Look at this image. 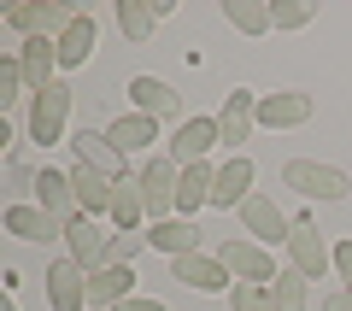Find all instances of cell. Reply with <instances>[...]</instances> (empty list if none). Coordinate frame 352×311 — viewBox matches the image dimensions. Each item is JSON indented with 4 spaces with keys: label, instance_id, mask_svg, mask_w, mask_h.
I'll list each match as a JSON object with an SVG mask.
<instances>
[{
    "label": "cell",
    "instance_id": "cell-2",
    "mask_svg": "<svg viewBox=\"0 0 352 311\" xmlns=\"http://www.w3.org/2000/svg\"><path fill=\"white\" fill-rule=\"evenodd\" d=\"M217 259H223V270L235 276V282H252V288H270L276 282V259H270V247H258V241H235L229 235L223 247H217Z\"/></svg>",
    "mask_w": 352,
    "mask_h": 311
},
{
    "label": "cell",
    "instance_id": "cell-12",
    "mask_svg": "<svg viewBox=\"0 0 352 311\" xmlns=\"http://www.w3.org/2000/svg\"><path fill=\"white\" fill-rule=\"evenodd\" d=\"M65 247H71V259L82 264L88 276H94V270H106V259H112V235L100 229V217H76V224H71V235H65Z\"/></svg>",
    "mask_w": 352,
    "mask_h": 311
},
{
    "label": "cell",
    "instance_id": "cell-3",
    "mask_svg": "<svg viewBox=\"0 0 352 311\" xmlns=\"http://www.w3.org/2000/svg\"><path fill=\"white\" fill-rule=\"evenodd\" d=\"M71 18H76V6H59V0H24V6H12L6 12V24L18 30V36H47V41H59L65 30H71Z\"/></svg>",
    "mask_w": 352,
    "mask_h": 311
},
{
    "label": "cell",
    "instance_id": "cell-10",
    "mask_svg": "<svg viewBox=\"0 0 352 311\" xmlns=\"http://www.w3.org/2000/svg\"><path fill=\"white\" fill-rule=\"evenodd\" d=\"M170 276H176V282H188V288H200V294H223V288H235V276L223 270L217 253H182V259H170Z\"/></svg>",
    "mask_w": 352,
    "mask_h": 311
},
{
    "label": "cell",
    "instance_id": "cell-30",
    "mask_svg": "<svg viewBox=\"0 0 352 311\" xmlns=\"http://www.w3.org/2000/svg\"><path fill=\"white\" fill-rule=\"evenodd\" d=\"M311 24V0H270V30H305Z\"/></svg>",
    "mask_w": 352,
    "mask_h": 311
},
{
    "label": "cell",
    "instance_id": "cell-34",
    "mask_svg": "<svg viewBox=\"0 0 352 311\" xmlns=\"http://www.w3.org/2000/svg\"><path fill=\"white\" fill-rule=\"evenodd\" d=\"M335 276L340 288H352V241H335Z\"/></svg>",
    "mask_w": 352,
    "mask_h": 311
},
{
    "label": "cell",
    "instance_id": "cell-13",
    "mask_svg": "<svg viewBox=\"0 0 352 311\" xmlns=\"http://www.w3.org/2000/svg\"><path fill=\"white\" fill-rule=\"evenodd\" d=\"M71 188H76V206H82V217H106V212H112L118 182H112L106 171H94V164L76 159V164H71Z\"/></svg>",
    "mask_w": 352,
    "mask_h": 311
},
{
    "label": "cell",
    "instance_id": "cell-21",
    "mask_svg": "<svg viewBox=\"0 0 352 311\" xmlns=\"http://www.w3.org/2000/svg\"><path fill=\"white\" fill-rule=\"evenodd\" d=\"M212 188H217V171L212 164H182V182H176V217H194L200 206H212Z\"/></svg>",
    "mask_w": 352,
    "mask_h": 311
},
{
    "label": "cell",
    "instance_id": "cell-27",
    "mask_svg": "<svg viewBox=\"0 0 352 311\" xmlns=\"http://www.w3.org/2000/svg\"><path fill=\"white\" fill-rule=\"evenodd\" d=\"M223 18L241 36H270V6L264 0H223Z\"/></svg>",
    "mask_w": 352,
    "mask_h": 311
},
{
    "label": "cell",
    "instance_id": "cell-23",
    "mask_svg": "<svg viewBox=\"0 0 352 311\" xmlns=\"http://www.w3.org/2000/svg\"><path fill=\"white\" fill-rule=\"evenodd\" d=\"M135 294V270L129 264H106V270L88 276V305H124Z\"/></svg>",
    "mask_w": 352,
    "mask_h": 311
},
{
    "label": "cell",
    "instance_id": "cell-29",
    "mask_svg": "<svg viewBox=\"0 0 352 311\" xmlns=\"http://www.w3.org/2000/svg\"><path fill=\"white\" fill-rule=\"evenodd\" d=\"M153 24H159V18H153V6H141V0H118V30H124L129 41H147Z\"/></svg>",
    "mask_w": 352,
    "mask_h": 311
},
{
    "label": "cell",
    "instance_id": "cell-32",
    "mask_svg": "<svg viewBox=\"0 0 352 311\" xmlns=\"http://www.w3.org/2000/svg\"><path fill=\"white\" fill-rule=\"evenodd\" d=\"M141 241H147V229H124V235H112V259H106V264H129L141 253Z\"/></svg>",
    "mask_w": 352,
    "mask_h": 311
},
{
    "label": "cell",
    "instance_id": "cell-14",
    "mask_svg": "<svg viewBox=\"0 0 352 311\" xmlns=\"http://www.w3.org/2000/svg\"><path fill=\"white\" fill-rule=\"evenodd\" d=\"M71 147H76V159H82V164L106 171L112 182H124V176H129V159L112 147V136H106V129H100V136H94V124H88V129H76V136H71Z\"/></svg>",
    "mask_w": 352,
    "mask_h": 311
},
{
    "label": "cell",
    "instance_id": "cell-36",
    "mask_svg": "<svg viewBox=\"0 0 352 311\" xmlns=\"http://www.w3.org/2000/svg\"><path fill=\"white\" fill-rule=\"evenodd\" d=\"M112 311H170V305H164V299H135V294H129L124 305H112Z\"/></svg>",
    "mask_w": 352,
    "mask_h": 311
},
{
    "label": "cell",
    "instance_id": "cell-18",
    "mask_svg": "<svg viewBox=\"0 0 352 311\" xmlns=\"http://www.w3.org/2000/svg\"><path fill=\"white\" fill-rule=\"evenodd\" d=\"M94 47H100V24H94V12H76L71 30L59 36V71L88 65V59H94Z\"/></svg>",
    "mask_w": 352,
    "mask_h": 311
},
{
    "label": "cell",
    "instance_id": "cell-4",
    "mask_svg": "<svg viewBox=\"0 0 352 311\" xmlns=\"http://www.w3.org/2000/svg\"><path fill=\"white\" fill-rule=\"evenodd\" d=\"M176 182H182V164L164 153V159L141 164V200H147V217H176Z\"/></svg>",
    "mask_w": 352,
    "mask_h": 311
},
{
    "label": "cell",
    "instance_id": "cell-31",
    "mask_svg": "<svg viewBox=\"0 0 352 311\" xmlns=\"http://www.w3.org/2000/svg\"><path fill=\"white\" fill-rule=\"evenodd\" d=\"M229 305H235V311H276V305H270V288H252V282L229 288Z\"/></svg>",
    "mask_w": 352,
    "mask_h": 311
},
{
    "label": "cell",
    "instance_id": "cell-9",
    "mask_svg": "<svg viewBox=\"0 0 352 311\" xmlns=\"http://www.w3.org/2000/svg\"><path fill=\"white\" fill-rule=\"evenodd\" d=\"M252 124H258V94L252 88H235L223 100V112H217V147H229V159H235V141H247Z\"/></svg>",
    "mask_w": 352,
    "mask_h": 311
},
{
    "label": "cell",
    "instance_id": "cell-1",
    "mask_svg": "<svg viewBox=\"0 0 352 311\" xmlns=\"http://www.w3.org/2000/svg\"><path fill=\"white\" fill-rule=\"evenodd\" d=\"M282 182L300 188L305 200H346V194H352L346 171H335V164H317V159H288V164H282Z\"/></svg>",
    "mask_w": 352,
    "mask_h": 311
},
{
    "label": "cell",
    "instance_id": "cell-7",
    "mask_svg": "<svg viewBox=\"0 0 352 311\" xmlns=\"http://www.w3.org/2000/svg\"><path fill=\"white\" fill-rule=\"evenodd\" d=\"M6 229H12L18 241H36V247L71 235V224H65V217H53L47 206H24V200H12V206H6Z\"/></svg>",
    "mask_w": 352,
    "mask_h": 311
},
{
    "label": "cell",
    "instance_id": "cell-11",
    "mask_svg": "<svg viewBox=\"0 0 352 311\" xmlns=\"http://www.w3.org/2000/svg\"><path fill=\"white\" fill-rule=\"evenodd\" d=\"M241 224H247V235L258 241V247H276V241H288V217H282L276 200H264V194H247L241 200Z\"/></svg>",
    "mask_w": 352,
    "mask_h": 311
},
{
    "label": "cell",
    "instance_id": "cell-17",
    "mask_svg": "<svg viewBox=\"0 0 352 311\" xmlns=\"http://www.w3.org/2000/svg\"><path fill=\"white\" fill-rule=\"evenodd\" d=\"M36 206H47L53 217H65V224H76L82 217V206H76V188H71V171H36Z\"/></svg>",
    "mask_w": 352,
    "mask_h": 311
},
{
    "label": "cell",
    "instance_id": "cell-15",
    "mask_svg": "<svg viewBox=\"0 0 352 311\" xmlns=\"http://www.w3.org/2000/svg\"><path fill=\"white\" fill-rule=\"evenodd\" d=\"M305 118H311V94H300V88L258 94V124H264V129H300Z\"/></svg>",
    "mask_w": 352,
    "mask_h": 311
},
{
    "label": "cell",
    "instance_id": "cell-37",
    "mask_svg": "<svg viewBox=\"0 0 352 311\" xmlns=\"http://www.w3.org/2000/svg\"><path fill=\"white\" fill-rule=\"evenodd\" d=\"M323 311H352V288H335V294H329V305Z\"/></svg>",
    "mask_w": 352,
    "mask_h": 311
},
{
    "label": "cell",
    "instance_id": "cell-5",
    "mask_svg": "<svg viewBox=\"0 0 352 311\" xmlns=\"http://www.w3.org/2000/svg\"><path fill=\"white\" fill-rule=\"evenodd\" d=\"M65 124H71V88L53 83L47 94L30 100V141H41V147H53V141H65Z\"/></svg>",
    "mask_w": 352,
    "mask_h": 311
},
{
    "label": "cell",
    "instance_id": "cell-19",
    "mask_svg": "<svg viewBox=\"0 0 352 311\" xmlns=\"http://www.w3.org/2000/svg\"><path fill=\"white\" fill-rule=\"evenodd\" d=\"M252 194V159L247 153H235L229 164H217V188H212V206L217 212H235L241 200Z\"/></svg>",
    "mask_w": 352,
    "mask_h": 311
},
{
    "label": "cell",
    "instance_id": "cell-35",
    "mask_svg": "<svg viewBox=\"0 0 352 311\" xmlns=\"http://www.w3.org/2000/svg\"><path fill=\"white\" fill-rule=\"evenodd\" d=\"M6 176H12V194H24V188H36V176H30V171H24V164H18V159H12V164H6Z\"/></svg>",
    "mask_w": 352,
    "mask_h": 311
},
{
    "label": "cell",
    "instance_id": "cell-22",
    "mask_svg": "<svg viewBox=\"0 0 352 311\" xmlns=\"http://www.w3.org/2000/svg\"><path fill=\"white\" fill-rule=\"evenodd\" d=\"M129 100H135V112H147V118H176L182 112V94H176L170 83H159V76H129Z\"/></svg>",
    "mask_w": 352,
    "mask_h": 311
},
{
    "label": "cell",
    "instance_id": "cell-16",
    "mask_svg": "<svg viewBox=\"0 0 352 311\" xmlns=\"http://www.w3.org/2000/svg\"><path fill=\"white\" fill-rule=\"evenodd\" d=\"M18 65H24V83H30V94H47L53 83H59V41H47V36H30L24 41V53H18Z\"/></svg>",
    "mask_w": 352,
    "mask_h": 311
},
{
    "label": "cell",
    "instance_id": "cell-28",
    "mask_svg": "<svg viewBox=\"0 0 352 311\" xmlns=\"http://www.w3.org/2000/svg\"><path fill=\"white\" fill-rule=\"evenodd\" d=\"M270 305H276V311H305V276L294 270V264L270 282Z\"/></svg>",
    "mask_w": 352,
    "mask_h": 311
},
{
    "label": "cell",
    "instance_id": "cell-24",
    "mask_svg": "<svg viewBox=\"0 0 352 311\" xmlns=\"http://www.w3.org/2000/svg\"><path fill=\"white\" fill-rule=\"evenodd\" d=\"M147 247L182 259V253H200V229H194V217H164V224L147 229Z\"/></svg>",
    "mask_w": 352,
    "mask_h": 311
},
{
    "label": "cell",
    "instance_id": "cell-20",
    "mask_svg": "<svg viewBox=\"0 0 352 311\" xmlns=\"http://www.w3.org/2000/svg\"><path fill=\"white\" fill-rule=\"evenodd\" d=\"M217 147V118H188V124L170 136V159L176 164H200Z\"/></svg>",
    "mask_w": 352,
    "mask_h": 311
},
{
    "label": "cell",
    "instance_id": "cell-8",
    "mask_svg": "<svg viewBox=\"0 0 352 311\" xmlns=\"http://www.w3.org/2000/svg\"><path fill=\"white\" fill-rule=\"evenodd\" d=\"M47 305L53 311H82L88 305V270L71 259V253L47 264Z\"/></svg>",
    "mask_w": 352,
    "mask_h": 311
},
{
    "label": "cell",
    "instance_id": "cell-26",
    "mask_svg": "<svg viewBox=\"0 0 352 311\" xmlns=\"http://www.w3.org/2000/svg\"><path fill=\"white\" fill-rule=\"evenodd\" d=\"M141 217H147L141 176H124V182H118V194H112V224H118V235H124V229H141Z\"/></svg>",
    "mask_w": 352,
    "mask_h": 311
},
{
    "label": "cell",
    "instance_id": "cell-38",
    "mask_svg": "<svg viewBox=\"0 0 352 311\" xmlns=\"http://www.w3.org/2000/svg\"><path fill=\"white\" fill-rule=\"evenodd\" d=\"M0 311H18V299H12V294H6V305H0Z\"/></svg>",
    "mask_w": 352,
    "mask_h": 311
},
{
    "label": "cell",
    "instance_id": "cell-6",
    "mask_svg": "<svg viewBox=\"0 0 352 311\" xmlns=\"http://www.w3.org/2000/svg\"><path fill=\"white\" fill-rule=\"evenodd\" d=\"M288 264L305 276V282H317V276H329V264H335V247L317 235V224L300 217V224L288 229Z\"/></svg>",
    "mask_w": 352,
    "mask_h": 311
},
{
    "label": "cell",
    "instance_id": "cell-25",
    "mask_svg": "<svg viewBox=\"0 0 352 311\" xmlns=\"http://www.w3.org/2000/svg\"><path fill=\"white\" fill-rule=\"evenodd\" d=\"M106 136H112V147L129 159V153H141V147H153V141H159V118L129 112V118H118V124H106Z\"/></svg>",
    "mask_w": 352,
    "mask_h": 311
},
{
    "label": "cell",
    "instance_id": "cell-33",
    "mask_svg": "<svg viewBox=\"0 0 352 311\" xmlns=\"http://www.w3.org/2000/svg\"><path fill=\"white\" fill-rule=\"evenodd\" d=\"M18 88H30L24 83V65H18V59H0V100H18Z\"/></svg>",
    "mask_w": 352,
    "mask_h": 311
}]
</instances>
